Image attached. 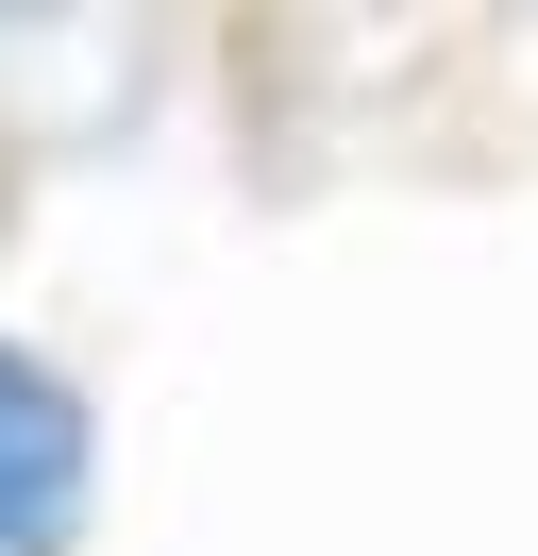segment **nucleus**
<instances>
[{"mask_svg": "<svg viewBox=\"0 0 538 556\" xmlns=\"http://www.w3.org/2000/svg\"><path fill=\"white\" fill-rule=\"evenodd\" d=\"M67 489H85V421H67V388L34 371V354H0V556L51 540Z\"/></svg>", "mask_w": 538, "mask_h": 556, "instance_id": "1", "label": "nucleus"}]
</instances>
